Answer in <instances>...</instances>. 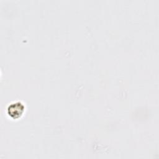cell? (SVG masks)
Returning <instances> with one entry per match:
<instances>
[{"mask_svg": "<svg viewBox=\"0 0 159 159\" xmlns=\"http://www.w3.org/2000/svg\"><path fill=\"white\" fill-rule=\"evenodd\" d=\"M7 111L9 116L14 119H17L24 113V106L20 102H14L9 106Z\"/></svg>", "mask_w": 159, "mask_h": 159, "instance_id": "6da1fadb", "label": "cell"}]
</instances>
